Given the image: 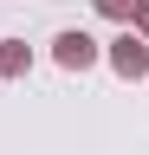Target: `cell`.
<instances>
[{
    "instance_id": "obj_1",
    "label": "cell",
    "mask_w": 149,
    "mask_h": 155,
    "mask_svg": "<svg viewBox=\"0 0 149 155\" xmlns=\"http://www.w3.org/2000/svg\"><path fill=\"white\" fill-rule=\"evenodd\" d=\"M110 65H117L123 78H136V71H149V52H143V39H117V52H110Z\"/></svg>"
},
{
    "instance_id": "obj_2",
    "label": "cell",
    "mask_w": 149,
    "mask_h": 155,
    "mask_svg": "<svg viewBox=\"0 0 149 155\" xmlns=\"http://www.w3.org/2000/svg\"><path fill=\"white\" fill-rule=\"evenodd\" d=\"M91 58H97V45H91L84 32H65V39H59V65H71V71H84Z\"/></svg>"
},
{
    "instance_id": "obj_3",
    "label": "cell",
    "mask_w": 149,
    "mask_h": 155,
    "mask_svg": "<svg viewBox=\"0 0 149 155\" xmlns=\"http://www.w3.org/2000/svg\"><path fill=\"white\" fill-rule=\"evenodd\" d=\"M97 7H104L110 19H136V7H143V0H97Z\"/></svg>"
},
{
    "instance_id": "obj_4",
    "label": "cell",
    "mask_w": 149,
    "mask_h": 155,
    "mask_svg": "<svg viewBox=\"0 0 149 155\" xmlns=\"http://www.w3.org/2000/svg\"><path fill=\"white\" fill-rule=\"evenodd\" d=\"M136 19H143V32H149V7H136Z\"/></svg>"
}]
</instances>
